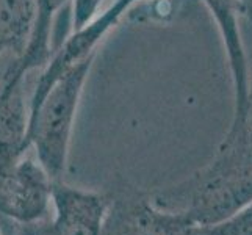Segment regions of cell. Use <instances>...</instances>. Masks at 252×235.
I'll return each instance as SVG.
<instances>
[{
    "mask_svg": "<svg viewBox=\"0 0 252 235\" xmlns=\"http://www.w3.org/2000/svg\"><path fill=\"white\" fill-rule=\"evenodd\" d=\"M161 210L194 224H213L252 202V96L240 119H232L213 159L184 180L151 191Z\"/></svg>",
    "mask_w": 252,
    "mask_h": 235,
    "instance_id": "1",
    "label": "cell"
},
{
    "mask_svg": "<svg viewBox=\"0 0 252 235\" xmlns=\"http://www.w3.org/2000/svg\"><path fill=\"white\" fill-rule=\"evenodd\" d=\"M95 55L80 60L64 71L30 115L27 144L34 147L36 160L52 182L63 180L66 172L77 110Z\"/></svg>",
    "mask_w": 252,
    "mask_h": 235,
    "instance_id": "2",
    "label": "cell"
},
{
    "mask_svg": "<svg viewBox=\"0 0 252 235\" xmlns=\"http://www.w3.org/2000/svg\"><path fill=\"white\" fill-rule=\"evenodd\" d=\"M52 218L33 223H16L0 216L3 235H99L108 205V195L86 191L64 184L52 185Z\"/></svg>",
    "mask_w": 252,
    "mask_h": 235,
    "instance_id": "3",
    "label": "cell"
},
{
    "mask_svg": "<svg viewBox=\"0 0 252 235\" xmlns=\"http://www.w3.org/2000/svg\"><path fill=\"white\" fill-rule=\"evenodd\" d=\"M185 216L161 210L151 195L124 184L108 193V205L99 235H185Z\"/></svg>",
    "mask_w": 252,
    "mask_h": 235,
    "instance_id": "4",
    "label": "cell"
},
{
    "mask_svg": "<svg viewBox=\"0 0 252 235\" xmlns=\"http://www.w3.org/2000/svg\"><path fill=\"white\" fill-rule=\"evenodd\" d=\"M52 185L38 160L21 157L0 168V216L16 223H33L49 216Z\"/></svg>",
    "mask_w": 252,
    "mask_h": 235,
    "instance_id": "5",
    "label": "cell"
},
{
    "mask_svg": "<svg viewBox=\"0 0 252 235\" xmlns=\"http://www.w3.org/2000/svg\"><path fill=\"white\" fill-rule=\"evenodd\" d=\"M143 2V0H115L105 10L100 11L91 22L85 27L72 32L67 39L58 46L55 54L52 55L47 66L42 69L36 85H34L30 98V115L38 108L41 101L49 93L50 86L54 85L64 71L72 65L79 63L80 60L97 54L100 41L108 34V32L118 25L123 16L132 10V6Z\"/></svg>",
    "mask_w": 252,
    "mask_h": 235,
    "instance_id": "6",
    "label": "cell"
},
{
    "mask_svg": "<svg viewBox=\"0 0 252 235\" xmlns=\"http://www.w3.org/2000/svg\"><path fill=\"white\" fill-rule=\"evenodd\" d=\"M216 22L224 46L233 88V116L240 119L251 103V77L240 30V10L235 0H201Z\"/></svg>",
    "mask_w": 252,
    "mask_h": 235,
    "instance_id": "7",
    "label": "cell"
},
{
    "mask_svg": "<svg viewBox=\"0 0 252 235\" xmlns=\"http://www.w3.org/2000/svg\"><path fill=\"white\" fill-rule=\"evenodd\" d=\"M71 0H36L32 29L25 47L19 57L13 60V63L5 72L2 85H14L25 82L27 75L36 69H44L55 54L52 47V30L54 21L58 11Z\"/></svg>",
    "mask_w": 252,
    "mask_h": 235,
    "instance_id": "8",
    "label": "cell"
},
{
    "mask_svg": "<svg viewBox=\"0 0 252 235\" xmlns=\"http://www.w3.org/2000/svg\"><path fill=\"white\" fill-rule=\"evenodd\" d=\"M24 86L25 82L0 85V168L13 165L29 149L30 101Z\"/></svg>",
    "mask_w": 252,
    "mask_h": 235,
    "instance_id": "9",
    "label": "cell"
},
{
    "mask_svg": "<svg viewBox=\"0 0 252 235\" xmlns=\"http://www.w3.org/2000/svg\"><path fill=\"white\" fill-rule=\"evenodd\" d=\"M36 0H0V57L21 55L29 39Z\"/></svg>",
    "mask_w": 252,
    "mask_h": 235,
    "instance_id": "10",
    "label": "cell"
},
{
    "mask_svg": "<svg viewBox=\"0 0 252 235\" xmlns=\"http://www.w3.org/2000/svg\"><path fill=\"white\" fill-rule=\"evenodd\" d=\"M185 235H252V202L213 224H191Z\"/></svg>",
    "mask_w": 252,
    "mask_h": 235,
    "instance_id": "11",
    "label": "cell"
},
{
    "mask_svg": "<svg viewBox=\"0 0 252 235\" xmlns=\"http://www.w3.org/2000/svg\"><path fill=\"white\" fill-rule=\"evenodd\" d=\"M105 0H72V30H79L91 22L102 10Z\"/></svg>",
    "mask_w": 252,
    "mask_h": 235,
    "instance_id": "12",
    "label": "cell"
},
{
    "mask_svg": "<svg viewBox=\"0 0 252 235\" xmlns=\"http://www.w3.org/2000/svg\"><path fill=\"white\" fill-rule=\"evenodd\" d=\"M235 3L238 6L241 17H245L252 25V0H235Z\"/></svg>",
    "mask_w": 252,
    "mask_h": 235,
    "instance_id": "13",
    "label": "cell"
},
{
    "mask_svg": "<svg viewBox=\"0 0 252 235\" xmlns=\"http://www.w3.org/2000/svg\"><path fill=\"white\" fill-rule=\"evenodd\" d=\"M251 96H252V80H251Z\"/></svg>",
    "mask_w": 252,
    "mask_h": 235,
    "instance_id": "14",
    "label": "cell"
},
{
    "mask_svg": "<svg viewBox=\"0 0 252 235\" xmlns=\"http://www.w3.org/2000/svg\"><path fill=\"white\" fill-rule=\"evenodd\" d=\"M0 235H3V234H2V231H0Z\"/></svg>",
    "mask_w": 252,
    "mask_h": 235,
    "instance_id": "15",
    "label": "cell"
}]
</instances>
